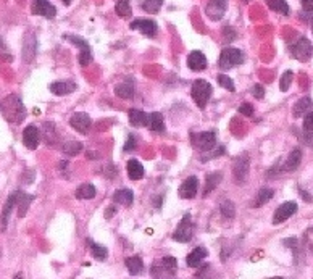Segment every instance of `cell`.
Here are the masks:
<instances>
[{
	"mask_svg": "<svg viewBox=\"0 0 313 279\" xmlns=\"http://www.w3.org/2000/svg\"><path fill=\"white\" fill-rule=\"evenodd\" d=\"M244 53L239 49H234V47H228V49H223L220 53V70H231L234 66H239L244 63Z\"/></svg>",
	"mask_w": 313,
	"mask_h": 279,
	"instance_id": "1",
	"label": "cell"
},
{
	"mask_svg": "<svg viewBox=\"0 0 313 279\" xmlns=\"http://www.w3.org/2000/svg\"><path fill=\"white\" fill-rule=\"evenodd\" d=\"M211 84L205 79H197L194 84H192V98L194 102L197 104L199 108H205L207 102L210 100V95H211Z\"/></svg>",
	"mask_w": 313,
	"mask_h": 279,
	"instance_id": "2",
	"label": "cell"
},
{
	"mask_svg": "<svg viewBox=\"0 0 313 279\" xmlns=\"http://www.w3.org/2000/svg\"><path fill=\"white\" fill-rule=\"evenodd\" d=\"M289 50L292 53V57L299 62H308L313 57V46L307 37H300L297 42L290 44Z\"/></svg>",
	"mask_w": 313,
	"mask_h": 279,
	"instance_id": "3",
	"label": "cell"
},
{
	"mask_svg": "<svg viewBox=\"0 0 313 279\" xmlns=\"http://www.w3.org/2000/svg\"><path fill=\"white\" fill-rule=\"evenodd\" d=\"M192 232H194V225L191 221V215L186 213L184 218L181 220V223L178 225L176 231L173 232V239L176 242H181V244H187L192 241Z\"/></svg>",
	"mask_w": 313,
	"mask_h": 279,
	"instance_id": "4",
	"label": "cell"
},
{
	"mask_svg": "<svg viewBox=\"0 0 313 279\" xmlns=\"http://www.w3.org/2000/svg\"><path fill=\"white\" fill-rule=\"evenodd\" d=\"M192 146L199 149L200 152H208L215 149L217 146V136L213 131H205V132H197L192 134Z\"/></svg>",
	"mask_w": 313,
	"mask_h": 279,
	"instance_id": "5",
	"label": "cell"
},
{
	"mask_svg": "<svg viewBox=\"0 0 313 279\" xmlns=\"http://www.w3.org/2000/svg\"><path fill=\"white\" fill-rule=\"evenodd\" d=\"M176 273V258L173 256H163L160 265H153L152 276L153 277H173Z\"/></svg>",
	"mask_w": 313,
	"mask_h": 279,
	"instance_id": "6",
	"label": "cell"
},
{
	"mask_svg": "<svg viewBox=\"0 0 313 279\" xmlns=\"http://www.w3.org/2000/svg\"><path fill=\"white\" fill-rule=\"evenodd\" d=\"M70 126L81 132V134H87L89 131H91V126H92V119L91 116H89L87 113H83V111H77V113H74L71 118H70Z\"/></svg>",
	"mask_w": 313,
	"mask_h": 279,
	"instance_id": "7",
	"label": "cell"
},
{
	"mask_svg": "<svg viewBox=\"0 0 313 279\" xmlns=\"http://www.w3.org/2000/svg\"><path fill=\"white\" fill-rule=\"evenodd\" d=\"M131 29H138L141 34L147 36V37H155L156 31H159V26L153 19H144V18H138L131 23Z\"/></svg>",
	"mask_w": 313,
	"mask_h": 279,
	"instance_id": "8",
	"label": "cell"
},
{
	"mask_svg": "<svg viewBox=\"0 0 313 279\" xmlns=\"http://www.w3.org/2000/svg\"><path fill=\"white\" fill-rule=\"evenodd\" d=\"M226 8H228V0H210L205 8V13L208 15L210 19L218 21L225 16Z\"/></svg>",
	"mask_w": 313,
	"mask_h": 279,
	"instance_id": "9",
	"label": "cell"
},
{
	"mask_svg": "<svg viewBox=\"0 0 313 279\" xmlns=\"http://www.w3.org/2000/svg\"><path fill=\"white\" fill-rule=\"evenodd\" d=\"M297 211V204L296 202H284L283 205H279L275 211L273 216V225H281L286 220H289Z\"/></svg>",
	"mask_w": 313,
	"mask_h": 279,
	"instance_id": "10",
	"label": "cell"
},
{
	"mask_svg": "<svg viewBox=\"0 0 313 279\" xmlns=\"http://www.w3.org/2000/svg\"><path fill=\"white\" fill-rule=\"evenodd\" d=\"M247 173H249V155L242 153L232 163V176L239 183H242L247 177Z\"/></svg>",
	"mask_w": 313,
	"mask_h": 279,
	"instance_id": "11",
	"label": "cell"
},
{
	"mask_svg": "<svg viewBox=\"0 0 313 279\" xmlns=\"http://www.w3.org/2000/svg\"><path fill=\"white\" fill-rule=\"evenodd\" d=\"M197 191H199V180L195 176H189L187 180L180 186V194L181 198H186V200H191L197 195Z\"/></svg>",
	"mask_w": 313,
	"mask_h": 279,
	"instance_id": "12",
	"label": "cell"
},
{
	"mask_svg": "<svg viewBox=\"0 0 313 279\" xmlns=\"http://www.w3.org/2000/svg\"><path fill=\"white\" fill-rule=\"evenodd\" d=\"M32 13L50 19L57 15V8H55L49 0H34V4H32Z\"/></svg>",
	"mask_w": 313,
	"mask_h": 279,
	"instance_id": "13",
	"label": "cell"
},
{
	"mask_svg": "<svg viewBox=\"0 0 313 279\" xmlns=\"http://www.w3.org/2000/svg\"><path fill=\"white\" fill-rule=\"evenodd\" d=\"M187 66H189V70H192V71H204L207 68V57L204 55V52L194 50L189 53Z\"/></svg>",
	"mask_w": 313,
	"mask_h": 279,
	"instance_id": "14",
	"label": "cell"
},
{
	"mask_svg": "<svg viewBox=\"0 0 313 279\" xmlns=\"http://www.w3.org/2000/svg\"><path fill=\"white\" fill-rule=\"evenodd\" d=\"M39 141H41V136H39V129L36 126H28L23 132V144L25 147H28L29 150H36L37 146H39Z\"/></svg>",
	"mask_w": 313,
	"mask_h": 279,
	"instance_id": "15",
	"label": "cell"
},
{
	"mask_svg": "<svg viewBox=\"0 0 313 279\" xmlns=\"http://www.w3.org/2000/svg\"><path fill=\"white\" fill-rule=\"evenodd\" d=\"M76 89H77V86L73 81H57V83L50 84V91L55 95H68V94L74 92Z\"/></svg>",
	"mask_w": 313,
	"mask_h": 279,
	"instance_id": "16",
	"label": "cell"
},
{
	"mask_svg": "<svg viewBox=\"0 0 313 279\" xmlns=\"http://www.w3.org/2000/svg\"><path fill=\"white\" fill-rule=\"evenodd\" d=\"M300 162H302V152H300V149H296L287 155V158L284 160L281 170L283 171H296L299 168Z\"/></svg>",
	"mask_w": 313,
	"mask_h": 279,
	"instance_id": "17",
	"label": "cell"
},
{
	"mask_svg": "<svg viewBox=\"0 0 313 279\" xmlns=\"http://www.w3.org/2000/svg\"><path fill=\"white\" fill-rule=\"evenodd\" d=\"M311 108V98L308 95L299 98L297 102L292 107V116L294 118H300V116H305Z\"/></svg>",
	"mask_w": 313,
	"mask_h": 279,
	"instance_id": "18",
	"label": "cell"
},
{
	"mask_svg": "<svg viewBox=\"0 0 313 279\" xmlns=\"http://www.w3.org/2000/svg\"><path fill=\"white\" fill-rule=\"evenodd\" d=\"M129 123H131V126H134V128H144V126L149 125V115L144 113L142 110L132 108L129 111Z\"/></svg>",
	"mask_w": 313,
	"mask_h": 279,
	"instance_id": "19",
	"label": "cell"
},
{
	"mask_svg": "<svg viewBox=\"0 0 313 279\" xmlns=\"http://www.w3.org/2000/svg\"><path fill=\"white\" fill-rule=\"evenodd\" d=\"M207 255H208V250L205 247H197L187 255L186 263H187V266H191V268H197L200 263H202V260L205 258Z\"/></svg>",
	"mask_w": 313,
	"mask_h": 279,
	"instance_id": "20",
	"label": "cell"
},
{
	"mask_svg": "<svg viewBox=\"0 0 313 279\" xmlns=\"http://www.w3.org/2000/svg\"><path fill=\"white\" fill-rule=\"evenodd\" d=\"M113 202L120 204L123 207H131L134 202V194L129 189H120V191H116L113 194Z\"/></svg>",
	"mask_w": 313,
	"mask_h": 279,
	"instance_id": "21",
	"label": "cell"
},
{
	"mask_svg": "<svg viewBox=\"0 0 313 279\" xmlns=\"http://www.w3.org/2000/svg\"><path fill=\"white\" fill-rule=\"evenodd\" d=\"M126 171H128L129 180H132V181L142 180L144 174H145L144 166H142L138 160H129V162H128V166H126Z\"/></svg>",
	"mask_w": 313,
	"mask_h": 279,
	"instance_id": "22",
	"label": "cell"
},
{
	"mask_svg": "<svg viewBox=\"0 0 313 279\" xmlns=\"http://www.w3.org/2000/svg\"><path fill=\"white\" fill-rule=\"evenodd\" d=\"M147 128L153 132H163L165 131V121H163V115L159 113V111H153V113L149 115V125Z\"/></svg>",
	"mask_w": 313,
	"mask_h": 279,
	"instance_id": "23",
	"label": "cell"
},
{
	"mask_svg": "<svg viewBox=\"0 0 313 279\" xmlns=\"http://www.w3.org/2000/svg\"><path fill=\"white\" fill-rule=\"evenodd\" d=\"M223 180V173L215 171V173H210L205 180V189H204V197H207L210 192L215 191V187L220 184V181Z\"/></svg>",
	"mask_w": 313,
	"mask_h": 279,
	"instance_id": "24",
	"label": "cell"
},
{
	"mask_svg": "<svg viewBox=\"0 0 313 279\" xmlns=\"http://www.w3.org/2000/svg\"><path fill=\"white\" fill-rule=\"evenodd\" d=\"M275 195V191L270 187H263L259 191V194H257L255 197V202H253V207H263L265 204H268L270 200L273 198Z\"/></svg>",
	"mask_w": 313,
	"mask_h": 279,
	"instance_id": "25",
	"label": "cell"
},
{
	"mask_svg": "<svg viewBox=\"0 0 313 279\" xmlns=\"http://www.w3.org/2000/svg\"><path fill=\"white\" fill-rule=\"evenodd\" d=\"M268 8L273 10V12L279 13V15H289V5L286 4V0H265Z\"/></svg>",
	"mask_w": 313,
	"mask_h": 279,
	"instance_id": "26",
	"label": "cell"
},
{
	"mask_svg": "<svg viewBox=\"0 0 313 279\" xmlns=\"http://www.w3.org/2000/svg\"><path fill=\"white\" fill-rule=\"evenodd\" d=\"M87 244H89V247H91L92 256H94L95 260L104 262L107 256H108V250H107V247H104V245H99V244L92 242L91 239H87Z\"/></svg>",
	"mask_w": 313,
	"mask_h": 279,
	"instance_id": "27",
	"label": "cell"
},
{
	"mask_svg": "<svg viewBox=\"0 0 313 279\" xmlns=\"http://www.w3.org/2000/svg\"><path fill=\"white\" fill-rule=\"evenodd\" d=\"M95 197V187L92 184H83L76 189V198L80 200H91Z\"/></svg>",
	"mask_w": 313,
	"mask_h": 279,
	"instance_id": "28",
	"label": "cell"
},
{
	"mask_svg": "<svg viewBox=\"0 0 313 279\" xmlns=\"http://www.w3.org/2000/svg\"><path fill=\"white\" fill-rule=\"evenodd\" d=\"M115 94L121 98H132L134 95V86L131 81H125L115 87Z\"/></svg>",
	"mask_w": 313,
	"mask_h": 279,
	"instance_id": "29",
	"label": "cell"
},
{
	"mask_svg": "<svg viewBox=\"0 0 313 279\" xmlns=\"http://www.w3.org/2000/svg\"><path fill=\"white\" fill-rule=\"evenodd\" d=\"M126 266H128V270L132 276H138L142 273L144 270V263L142 260L139 258V256H131V258H126Z\"/></svg>",
	"mask_w": 313,
	"mask_h": 279,
	"instance_id": "30",
	"label": "cell"
},
{
	"mask_svg": "<svg viewBox=\"0 0 313 279\" xmlns=\"http://www.w3.org/2000/svg\"><path fill=\"white\" fill-rule=\"evenodd\" d=\"M31 200H32V195H28V194H25V192H18V198H16V205H18V208H19L18 216H21V218L25 216L26 210H28V207H29V204H31Z\"/></svg>",
	"mask_w": 313,
	"mask_h": 279,
	"instance_id": "31",
	"label": "cell"
},
{
	"mask_svg": "<svg viewBox=\"0 0 313 279\" xmlns=\"http://www.w3.org/2000/svg\"><path fill=\"white\" fill-rule=\"evenodd\" d=\"M163 5V0H144L142 2V8L144 12H147L150 15H155L160 12V8Z\"/></svg>",
	"mask_w": 313,
	"mask_h": 279,
	"instance_id": "32",
	"label": "cell"
},
{
	"mask_svg": "<svg viewBox=\"0 0 313 279\" xmlns=\"http://www.w3.org/2000/svg\"><path fill=\"white\" fill-rule=\"evenodd\" d=\"M115 12L121 16V18H128L131 16V5L129 0H118L115 5Z\"/></svg>",
	"mask_w": 313,
	"mask_h": 279,
	"instance_id": "33",
	"label": "cell"
},
{
	"mask_svg": "<svg viewBox=\"0 0 313 279\" xmlns=\"http://www.w3.org/2000/svg\"><path fill=\"white\" fill-rule=\"evenodd\" d=\"M81 150H83V144L81 142L71 141V142H66L65 146H63V152L66 155H70V157H74V155H77Z\"/></svg>",
	"mask_w": 313,
	"mask_h": 279,
	"instance_id": "34",
	"label": "cell"
},
{
	"mask_svg": "<svg viewBox=\"0 0 313 279\" xmlns=\"http://www.w3.org/2000/svg\"><path fill=\"white\" fill-rule=\"evenodd\" d=\"M77 62H80L81 66H87L89 63L92 62V52H91V47H84V49H81L80 55H77Z\"/></svg>",
	"mask_w": 313,
	"mask_h": 279,
	"instance_id": "35",
	"label": "cell"
},
{
	"mask_svg": "<svg viewBox=\"0 0 313 279\" xmlns=\"http://www.w3.org/2000/svg\"><path fill=\"white\" fill-rule=\"evenodd\" d=\"M292 77H294V74H292V71H289V70L281 76V81H279V89H281V92L289 91L290 84H292Z\"/></svg>",
	"mask_w": 313,
	"mask_h": 279,
	"instance_id": "36",
	"label": "cell"
},
{
	"mask_svg": "<svg viewBox=\"0 0 313 279\" xmlns=\"http://www.w3.org/2000/svg\"><path fill=\"white\" fill-rule=\"evenodd\" d=\"M218 84L221 86V87H225L226 91H229V92H234L236 91V86H234V83H232V79L229 76H226V74H218Z\"/></svg>",
	"mask_w": 313,
	"mask_h": 279,
	"instance_id": "37",
	"label": "cell"
},
{
	"mask_svg": "<svg viewBox=\"0 0 313 279\" xmlns=\"http://www.w3.org/2000/svg\"><path fill=\"white\" fill-rule=\"evenodd\" d=\"M304 132L305 136L313 137V111H308L304 116Z\"/></svg>",
	"mask_w": 313,
	"mask_h": 279,
	"instance_id": "38",
	"label": "cell"
},
{
	"mask_svg": "<svg viewBox=\"0 0 313 279\" xmlns=\"http://www.w3.org/2000/svg\"><path fill=\"white\" fill-rule=\"evenodd\" d=\"M220 210H221V213L225 215L226 218H232L234 213H236V208H234V205H232L231 200H225V202L221 204Z\"/></svg>",
	"mask_w": 313,
	"mask_h": 279,
	"instance_id": "39",
	"label": "cell"
},
{
	"mask_svg": "<svg viewBox=\"0 0 313 279\" xmlns=\"http://www.w3.org/2000/svg\"><path fill=\"white\" fill-rule=\"evenodd\" d=\"M223 153H225V147H218L217 150H213V149H211V150H208V152H204V155H202V162H207L208 158H211V157H218V155H223Z\"/></svg>",
	"mask_w": 313,
	"mask_h": 279,
	"instance_id": "40",
	"label": "cell"
},
{
	"mask_svg": "<svg viewBox=\"0 0 313 279\" xmlns=\"http://www.w3.org/2000/svg\"><path fill=\"white\" fill-rule=\"evenodd\" d=\"M252 94H253V97L255 98H263L265 97V89H263V86H260V84H257V86H253V89H252Z\"/></svg>",
	"mask_w": 313,
	"mask_h": 279,
	"instance_id": "41",
	"label": "cell"
},
{
	"mask_svg": "<svg viewBox=\"0 0 313 279\" xmlns=\"http://www.w3.org/2000/svg\"><path fill=\"white\" fill-rule=\"evenodd\" d=\"M239 111H241L242 115H245V116H252L253 115V107L250 104H242L239 107Z\"/></svg>",
	"mask_w": 313,
	"mask_h": 279,
	"instance_id": "42",
	"label": "cell"
},
{
	"mask_svg": "<svg viewBox=\"0 0 313 279\" xmlns=\"http://www.w3.org/2000/svg\"><path fill=\"white\" fill-rule=\"evenodd\" d=\"M134 149H136V137H134V136H129L128 141H126V144H125V147H123V150H125V152H129V150H134Z\"/></svg>",
	"mask_w": 313,
	"mask_h": 279,
	"instance_id": "43",
	"label": "cell"
},
{
	"mask_svg": "<svg viewBox=\"0 0 313 279\" xmlns=\"http://www.w3.org/2000/svg\"><path fill=\"white\" fill-rule=\"evenodd\" d=\"M302 8H304L305 12L311 13L313 12V0H302Z\"/></svg>",
	"mask_w": 313,
	"mask_h": 279,
	"instance_id": "44",
	"label": "cell"
},
{
	"mask_svg": "<svg viewBox=\"0 0 313 279\" xmlns=\"http://www.w3.org/2000/svg\"><path fill=\"white\" fill-rule=\"evenodd\" d=\"M300 194L304 195V200H305V202H311V200H313V198H311V195H308L307 192H304V191H302V189H300Z\"/></svg>",
	"mask_w": 313,
	"mask_h": 279,
	"instance_id": "45",
	"label": "cell"
},
{
	"mask_svg": "<svg viewBox=\"0 0 313 279\" xmlns=\"http://www.w3.org/2000/svg\"><path fill=\"white\" fill-rule=\"evenodd\" d=\"M107 211H108V213H107V218H110L111 215H113V213H115V208H113V207H111V208H108Z\"/></svg>",
	"mask_w": 313,
	"mask_h": 279,
	"instance_id": "46",
	"label": "cell"
},
{
	"mask_svg": "<svg viewBox=\"0 0 313 279\" xmlns=\"http://www.w3.org/2000/svg\"><path fill=\"white\" fill-rule=\"evenodd\" d=\"M63 4H65V5H70V4H71V0H63Z\"/></svg>",
	"mask_w": 313,
	"mask_h": 279,
	"instance_id": "47",
	"label": "cell"
},
{
	"mask_svg": "<svg viewBox=\"0 0 313 279\" xmlns=\"http://www.w3.org/2000/svg\"><path fill=\"white\" fill-rule=\"evenodd\" d=\"M310 26H311V32H313V18H311V21H310Z\"/></svg>",
	"mask_w": 313,
	"mask_h": 279,
	"instance_id": "48",
	"label": "cell"
}]
</instances>
